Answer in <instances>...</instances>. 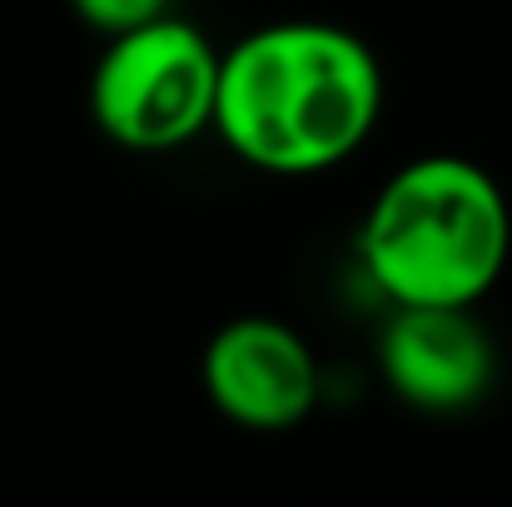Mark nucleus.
Returning <instances> with one entry per match:
<instances>
[{
  "mask_svg": "<svg viewBox=\"0 0 512 507\" xmlns=\"http://www.w3.org/2000/svg\"><path fill=\"white\" fill-rule=\"evenodd\" d=\"M75 15L105 35H125V30H140L160 15H170V0H70Z\"/></svg>",
  "mask_w": 512,
  "mask_h": 507,
  "instance_id": "423d86ee",
  "label": "nucleus"
},
{
  "mask_svg": "<svg viewBox=\"0 0 512 507\" xmlns=\"http://www.w3.org/2000/svg\"><path fill=\"white\" fill-rule=\"evenodd\" d=\"M204 393L229 423L279 433L309 418L319 398V363L289 324L244 314L209 338Z\"/></svg>",
  "mask_w": 512,
  "mask_h": 507,
  "instance_id": "20e7f679",
  "label": "nucleus"
},
{
  "mask_svg": "<svg viewBox=\"0 0 512 507\" xmlns=\"http://www.w3.org/2000/svg\"><path fill=\"white\" fill-rule=\"evenodd\" d=\"M383 110L378 55L329 20H279L224 50L219 140L264 174H324L363 150Z\"/></svg>",
  "mask_w": 512,
  "mask_h": 507,
  "instance_id": "f257e3e1",
  "label": "nucleus"
},
{
  "mask_svg": "<svg viewBox=\"0 0 512 507\" xmlns=\"http://www.w3.org/2000/svg\"><path fill=\"white\" fill-rule=\"evenodd\" d=\"M378 368L403 403L423 413H458L493 388L498 353L473 309L403 304L383 324Z\"/></svg>",
  "mask_w": 512,
  "mask_h": 507,
  "instance_id": "39448f33",
  "label": "nucleus"
},
{
  "mask_svg": "<svg viewBox=\"0 0 512 507\" xmlns=\"http://www.w3.org/2000/svg\"><path fill=\"white\" fill-rule=\"evenodd\" d=\"M512 214L498 179L463 155L403 165L358 224L363 274L393 309H473L508 269Z\"/></svg>",
  "mask_w": 512,
  "mask_h": 507,
  "instance_id": "f03ea898",
  "label": "nucleus"
},
{
  "mask_svg": "<svg viewBox=\"0 0 512 507\" xmlns=\"http://www.w3.org/2000/svg\"><path fill=\"white\" fill-rule=\"evenodd\" d=\"M224 55L189 25L160 15L110 35L90 75V120L130 155H165L214 125Z\"/></svg>",
  "mask_w": 512,
  "mask_h": 507,
  "instance_id": "7ed1b4c3",
  "label": "nucleus"
}]
</instances>
